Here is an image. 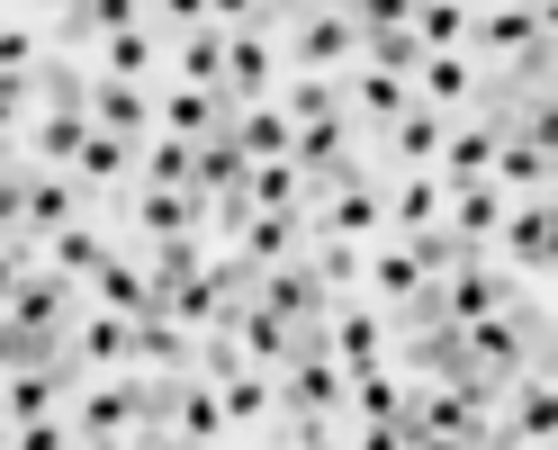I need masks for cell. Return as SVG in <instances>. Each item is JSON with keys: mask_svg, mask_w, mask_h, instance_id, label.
Here are the masks:
<instances>
[{"mask_svg": "<svg viewBox=\"0 0 558 450\" xmlns=\"http://www.w3.org/2000/svg\"><path fill=\"white\" fill-rule=\"evenodd\" d=\"M306 270H316V289H325V297L361 289V244H342V234H316V262H306Z\"/></svg>", "mask_w": 558, "mask_h": 450, "instance_id": "40", "label": "cell"}, {"mask_svg": "<svg viewBox=\"0 0 558 450\" xmlns=\"http://www.w3.org/2000/svg\"><path fill=\"white\" fill-rule=\"evenodd\" d=\"M82 289H90V306H109V316H162V289L145 280V262H126V253H109Z\"/></svg>", "mask_w": 558, "mask_h": 450, "instance_id": "16", "label": "cell"}, {"mask_svg": "<svg viewBox=\"0 0 558 450\" xmlns=\"http://www.w3.org/2000/svg\"><path fill=\"white\" fill-rule=\"evenodd\" d=\"M190 325H171V316H135V342H126V369H171V378H190Z\"/></svg>", "mask_w": 558, "mask_h": 450, "instance_id": "24", "label": "cell"}, {"mask_svg": "<svg viewBox=\"0 0 558 450\" xmlns=\"http://www.w3.org/2000/svg\"><path fill=\"white\" fill-rule=\"evenodd\" d=\"M73 450H135V433H99V441H82V433H73Z\"/></svg>", "mask_w": 558, "mask_h": 450, "instance_id": "49", "label": "cell"}, {"mask_svg": "<svg viewBox=\"0 0 558 450\" xmlns=\"http://www.w3.org/2000/svg\"><path fill=\"white\" fill-rule=\"evenodd\" d=\"M27 10H63V0H27Z\"/></svg>", "mask_w": 558, "mask_h": 450, "instance_id": "50", "label": "cell"}, {"mask_svg": "<svg viewBox=\"0 0 558 450\" xmlns=\"http://www.w3.org/2000/svg\"><path fill=\"white\" fill-rule=\"evenodd\" d=\"M424 289H433V280L414 270L405 244H388V253H369V262H361V297H369V306H414Z\"/></svg>", "mask_w": 558, "mask_h": 450, "instance_id": "26", "label": "cell"}, {"mask_svg": "<svg viewBox=\"0 0 558 450\" xmlns=\"http://www.w3.org/2000/svg\"><path fill=\"white\" fill-rule=\"evenodd\" d=\"M226 118H234V99H226L217 82H171V90H154V135L198 145V135H217Z\"/></svg>", "mask_w": 558, "mask_h": 450, "instance_id": "6", "label": "cell"}, {"mask_svg": "<svg viewBox=\"0 0 558 450\" xmlns=\"http://www.w3.org/2000/svg\"><path fill=\"white\" fill-rule=\"evenodd\" d=\"M0 450H10V414H0Z\"/></svg>", "mask_w": 558, "mask_h": 450, "instance_id": "51", "label": "cell"}, {"mask_svg": "<svg viewBox=\"0 0 558 450\" xmlns=\"http://www.w3.org/2000/svg\"><path fill=\"white\" fill-rule=\"evenodd\" d=\"M486 181H496L505 198H549V135L513 126L505 145H496V162H486Z\"/></svg>", "mask_w": 558, "mask_h": 450, "instance_id": "13", "label": "cell"}, {"mask_svg": "<svg viewBox=\"0 0 558 450\" xmlns=\"http://www.w3.org/2000/svg\"><path fill=\"white\" fill-rule=\"evenodd\" d=\"M145 19V0H63V37L73 46H99L109 27H135Z\"/></svg>", "mask_w": 558, "mask_h": 450, "instance_id": "35", "label": "cell"}, {"mask_svg": "<svg viewBox=\"0 0 558 450\" xmlns=\"http://www.w3.org/2000/svg\"><path fill=\"white\" fill-rule=\"evenodd\" d=\"M126 217L145 226V244H162V234H207V198L198 190H145V181H135Z\"/></svg>", "mask_w": 558, "mask_h": 450, "instance_id": "19", "label": "cell"}, {"mask_svg": "<svg viewBox=\"0 0 558 450\" xmlns=\"http://www.w3.org/2000/svg\"><path fill=\"white\" fill-rule=\"evenodd\" d=\"M477 82H486V63H477L469 46H450V54H424V63H414V99H424V109H441V118H460L469 99H477Z\"/></svg>", "mask_w": 558, "mask_h": 450, "instance_id": "9", "label": "cell"}, {"mask_svg": "<svg viewBox=\"0 0 558 450\" xmlns=\"http://www.w3.org/2000/svg\"><path fill=\"white\" fill-rule=\"evenodd\" d=\"M171 433H181V441H198V450L234 441V433H226V414H217V388H207V378H181V397H171Z\"/></svg>", "mask_w": 558, "mask_h": 450, "instance_id": "31", "label": "cell"}, {"mask_svg": "<svg viewBox=\"0 0 558 450\" xmlns=\"http://www.w3.org/2000/svg\"><path fill=\"white\" fill-rule=\"evenodd\" d=\"M279 118H289V126L342 118V73H289V90H279Z\"/></svg>", "mask_w": 558, "mask_h": 450, "instance_id": "33", "label": "cell"}, {"mask_svg": "<svg viewBox=\"0 0 558 450\" xmlns=\"http://www.w3.org/2000/svg\"><path fill=\"white\" fill-rule=\"evenodd\" d=\"M126 342H135V316H109V306H90V316L63 333V361H73L82 378H109V369H126Z\"/></svg>", "mask_w": 558, "mask_h": 450, "instance_id": "8", "label": "cell"}, {"mask_svg": "<svg viewBox=\"0 0 558 450\" xmlns=\"http://www.w3.org/2000/svg\"><path fill=\"white\" fill-rule=\"evenodd\" d=\"M217 73H226V27L217 19L181 27V46H171V82H217Z\"/></svg>", "mask_w": 558, "mask_h": 450, "instance_id": "34", "label": "cell"}, {"mask_svg": "<svg viewBox=\"0 0 558 450\" xmlns=\"http://www.w3.org/2000/svg\"><path fill=\"white\" fill-rule=\"evenodd\" d=\"M0 73H37V37L19 19H0Z\"/></svg>", "mask_w": 558, "mask_h": 450, "instance_id": "42", "label": "cell"}, {"mask_svg": "<svg viewBox=\"0 0 558 450\" xmlns=\"http://www.w3.org/2000/svg\"><path fill=\"white\" fill-rule=\"evenodd\" d=\"M135 171H145V190H190V145L181 135H145V145H135Z\"/></svg>", "mask_w": 558, "mask_h": 450, "instance_id": "38", "label": "cell"}, {"mask_svg": "<svg viewBox=\"0 0 558 450\" xmlns=\"http://www.w3.org/2000/svg\"><path fill=\"white\" fill-rule=\"evenodd\" d=\"M306 234H342V244H369V234H388V198L369 181H333V198L306 217Z\"/></svg>", "mask_w": 558, "mask_h": 450, "instance_id": "10", "label": "cell"}, {"mask_svg": "<svg viewBox=\"0 0 558 450\" xmlns=\"http://www.w3.org/2000/svg\"><path fill=\"white\" fill-rule=\"evenodd\" d=\"M486 253H505V270H513L522 289H541V280H549V262H558V207H549V198H513Z\"/></svg>", "mask_w": 558, "mask_h": 450, "instance_id": "2", "label": "cell"}, {"mask_svg": "<svg viewBox=\"0 0 558 450\" xmlns=\"http://www.w3.org/2000/svg\"><path fill=\"white\" fill-rule=\"evenodd\" d=\"M207 19L217 27H262V0H207Z\"/></svg>", "mask_w": 558, "mask_h": 450, "instance_id": "46", "label": "cell"}, {"mask_svg": "<svg viewBox=\"0 0 558 450\" xmlns=\"http://www.w3.org/2000/svg\"><path fill=\"white\" fill-rule=\"evenodd\" d=\"M63 171H73V190H118L126 171H135V145H126V135H109V126H90L82 154L63 162Z\"/></svg>", "mask_w": 558, "mask_h": 450, "instance_id": "27", "label": "cell"}, {"mask_svg": "<svg viewBox=\"0 0 558 450\" xmlns=\"http://www.w3.org/2000/svg\"><path fill=\"white\" fill-rule=\"evenodd\" d=\"M217 388V414H226V433H262L270 414H279V388H270V369H234V378H207Z\"/></svg>", "mask_w": 558, "mask_h": 450, "instance_id": "23", "label": "cell"}, {"mask_svg": "<svg viewBox=\"0 0 558 450\" xmlns=\"http://www.w3.org/2000/svg\"><path fill=\"white\" fill-rule=\"evenodd\" d=\"M27 99H37V90H27V73H0V135H19Z\"/></svg>", "mask_w": 558, "mask_h": 450, "instance_id": "45", "label": "cell"}, {"mask_svg": "<svg viewBox=\"0 0 558 450\" xmlns=\"http://www.w3.org/2000/svg\"><path fill=\"white\" fill-rule=\"evenodd\" d=\"M522 297V280L505 262H486V253H469L460 270H441L433 280V306H441V325H477V316H496V306H513Z\"/></svg>", "mask_w": 558, "mask_h": 450, "instance_id": "3", "label": "cell"}, {"mask_svg": "<svg viewBox=\"0 0 558 450\" xmlns=\"http://www.w3.org/2000/svg\"><path fill=\"white\" fill-rule=\"evenodd\" d=\"M73 306H82V289L63 280V270H46V262H27V270H19V289H10V306H0V316H10L19 333H63V325H73Z\"/></svg>", "mask_w": 558, "mask_h": 450, "instance_id": "5", "label": "cell"}, {"mask_svg": "<svg viewBox=\"0 0 558 450\" xmlns=\"http://www.w3.org/2000/svg\"><path fill=\"white\" fill-rule=\"evenodd\" d=\"M109 253H118V244H109V234H99V226H82V217L46 234V270H63V280H73V289H82V280H90V270L109 262Z\"/></svg>", "mask_w": 558, "mask_h": 450, "instance_id": "29", "label": "cell"}, {"mask_svg": "<svg viewBox=\"0 0 558 450\" xmlns=\"http://www.w3.org/2000/svg\"><path fill=\"white\" fill-rule=\"evenodd\" d=\"M352 63H378V73H405V82H414L424 46H414V27H361V54H352Z\"/></svg>", "mask_w": 558, "mask_h": 450, "instance_id": "39", "label": "cell"}, {"mask_svg": "<svg viewBox=\"0 0 558 450\" xmlns=\"http://www.w3.org/2000/svg\"><path fill=\"white\" fill-rule=\"evenodd\" d=\"M378 198H388V234H414V226H441V171H405V181L397 190H378Z\"/></svg>", "mask_w": 558, "mask_h": 450, "instance_id": "30", "label": "cell"}, {"mask_svg": "<svg viewBox=\"0 0 558 450\" xmlns=\"http://www.w3.org/2000/svg\"><path fill=\"white\" fill-rule=\"evenodd\" d=\"M342 450H405V414L397 424H342Z\"/></svg>", "mask_w": 558, "mask_h": 450, "instance_id": "43", "label": "cell"}, {"mask_svg": "<svg viewBox=\"0 0 558 450\" xmlns=\"http://www.w3.org/2000/svg\"><path fill=\"white\" fill-rule=\"evenodd\" d=\"M90 126L145 145V135H154V82H99V73H90Z\"/></svg>", "mask_w": 558, "mask_h": 450, "instance_id": "17", "label": "cell"}, {"mask_svg": "<svg viewBox=\"0 0 558 450\" xmlns=\"http://www.w3.org/2000/svg\"><path fill=\"white\" fill-rule=\"evenodd\" d=\"M198 270H207V234H162L154 262H145V280L154 289H181V280H198Z\"/></svg>", "mask_w": 558, "mask_h": 450, "instance_id": "36", "label": "cell"}, {"mask_svg": "<svg viewBox=\"0 0 558 450\" xmlns=\"http://www.w3.org/2000/svg\"><path fill=\"white\" fill-rule=\"evenodd\" d=\"M154 73H162V37H154V19L109 27V37H99V82H154Z\"/></svg>", "mask_w": 558, "mask_h": 450, "instance_id": "21", "label": "cell"}, {"mask_svg": "<svg viewBox=\"0 0 558 450\" xmlns=\"http://www.w3.org/2000/svg\"><path fill=\"white\" fill-rule=\"evenodd\" d=\"M243 198H253V207H306V171H298L289 154H279V162H253V171H243Z\"/></svg>", "mask_w": 558, "mask_h": 450, "instance_id": "37", "label": "cell"}, {"mask_svg": "<svg viewBox=\"0 0 558 450\" xmlns=\"http://www.w3.org/2000/svg\"><path fill=\"white\" fill-rule=\"evenodd\" d=\"M19 270H27V244H10V234H0V306H10V289H19Z\"/></svg>", "mask_w": 558, "mask_h": 450, "instance_id": "47", "label": "cell"}, {"mask_svg": "<svg viewBox=\"0 0 558 450\" xmlns=\"http://www.w3.org/2000/svg\"><path fill=\"white\" fill-rule=\"evenodd\" d=\"M352 54H361V27L342 19V0H306L289 27V63L298 73H352Z\"/></svg>", "mask_w": 558, "mask_h": 450, "instance_id": "4", "label": "cell"}, {"mask_svg": "<svg viewBox=\"0 0 558 450\" xmlns=\"http://www.w3.org/2000/svg\"><path fill=\"white\" fill-rule=\"evenodd\" d=\"M10 450H73V424H63V414H37V424H10Z\"/></svg>", "mask_w": 558, "mask_h": 450, "instance_id": "41", "label": "cell"}, {"mask_svg": "<svg viewBox=\"0 0 558 450\" xmlns=\"http://www.w3.org/2000/svg\"><path fill=\"white\" fill-rule=\"evenodd\" d=\"M469 10H477V0H414L405 27H414L424 54H450V46H469Z\"/></svg>", "mask_w": 558, "mask_h": 450, "instance_id": "32", "label": "cell"}, {"mask_svg": "<svg viewBox=\"0 0 558 450\" xmlns=\"http://www.w3.org/2000/svg\"><path fill=\"white\" fill-rule=\"evenodd\" d=\"M135 450H198V441H181V433L162 424V433H135Z\"/></svg>", "mask_w": 558, "mask_h": 450, "instance_id": "48", "label": "cell"}, {"mask_svg": "<svg viewBox=\"0 0 558 450\" xmlns=\"http://www.w3.org/2000/svg\"><path fill=\"white\" fill-rule=\"evenodd\" d=\"M505 207H513V198H505L496 181H460V190L441 198V226L460 234L469 253H486V244H496V226H505Z\"/></svg>", "mask_w": 558, "mask_h": 450, "instance_id": "15", "label": "cell"}, {"mask_svg": "<svg viewBox=\"0 0 558 450\" xmlns=\"http://www.w3.org/2000/svg\"><path fill=\"white\" fill-rule=\"evenodd\" d=\"M441 109H424V99H405V109L388 118V126H378V135H388V162L397 171H433V154H441Z\"/></svg>", "mask_w": 558, "mask_h": 450, "instance_id": "20", "label": "cell"}, {"mask_svg": "<svg viewBox=\"0 0 558 450\" xmlns=\"http://www.w3.org/2000/svg\"><path fill=\"white\" fill-rule=\"evenodd\" d=\"M234 244H243V262H253V270H279V262H298V253H306V207H253Z\"/></svg>", "mask_w": 558, "mask_h": 450, "instance_id": "11", "label": "cell"}, {"mask_svg": "<svg viewBox=\"0 0 558 450\" xmlns=\"http://www.w3.org/2000/svg\"><path fill=\"white\" fill-rule=\"evenodd\" d=\"M549 46V0H477L469 10V54L477 63H522Z\"/></svg>", "mask_w": 558, "mask_h": 450, "instance_id": "1", "label": "cell"}, {"mask_svg": "<svg viewBox=\"0 0 558 450\" xmlns=\"http://www.w3.org/2000/svg\"><path fill=\"white\" fill-rule=\"evenodd\" d=\"M405 99H414L405 73H378V63H352V73H342V118L352 126H388Z\"/></svg>", "mask_w": 558, "mask_h": 450, "instance_id": "18", "label": "cell"}, {"mask_svg": "<svg viewBox=\"0 0 558 450\" xmlns=\"http://www.w3.org/2000/svg\"><path fill=\"white\" fill-rule=\"evenodd\" d=\"M82 135H90V118L82 109H46L37 126H27V145H19V162H37V171H63L82 154Z\"/></svg>", "mask_w": 558, "mask_h": 450, "instance_id": "28", "label": "cell"}, {"mask_svg": "<svg viewBox=\"0 0 558 450\" xmlns=\"http://www.w3.org/2000/svg\"><path fill=\"white\" fill-rule=\"evenodd\" d=\"M73 207H82L73 171H37V162H27V207H19V234H54V226H73Z\"/></svg>", "mask_w": 558, "mask_h": 450, "instance_id": "25", "label": "cell"}, {"mask_svg": "<svg viewBox=\"0 0 558 450\" xmlns=\"http://www.w3.org/2000/svg\"><path fill=\"white\" fill-rule=\"evenodd\" d=\"M496 145H505V135L496 126H486V118H450L441 126V154H433V171H441V190H460V181H486V162H496Z\"/></svg>", "mask_w": 558, "mask_h": 450, "instance_id": "12", "label": "cell"}, {"mask_svg": "<svg viewBox=\"0 0 558 450\" xmlns=\"http://www.w3.org/2000/svg\"><path fill=\"white\" fill-rule=\"evenodd\" d=\"M63 424H73L82 441H99V433H135V388H126V369L73 388V414H63Z\"/></svg>", "mask_w": 558, "mask_h": 450, "instance_id": "14", "label": "cell"}, {"mask_svg": "<svg viewBox=\"0 0 558 450\" xmlns=\"http://www.w3.org/2000/svg\"><path fill=\"white\" fill-rule=\"evenodd\" d=\"M145 19H154V27H171V37H181V27H198V19H207V0H145Z\"/></svg>", "mask_w": 558, "mask_h": 450, "instance_id": "44", "label": "cell"}, {"mask_svg": "<svg viewBox=\"0 0 558 450\" xmlns=\"http://www.w3.org/2000/svg\"><path fill=\"white\" fill-rule=\"evenodd\" d=\"M270 82H279V46H270V27H226V73H217V90L234 99H270Z\"/></svg>", "mask_w": 558, "mask_h": 450, "instance_id": "7", "label": "cell"}, {"mask_svg": "<svg viewBox=\"0 0 558 450\" xmlns=\"http://www.w3.org/2000/svg\"><path fill=\"white\" fill-rule=\"evenodd\" d=\"M325 352H333L342 369L378 361V352H388V316H378V306H352V297H342L333 316H325Z\"/></svg>", "mask_w": 558, "mask_h": 450, "instance_id": "22", "label": "cell"}]
</instances>
